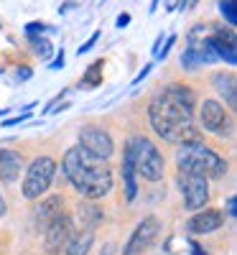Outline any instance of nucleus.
<instances>
[{
    "instance_id": "c85d7f7f",
    "label": "nucleus",
    "mask_w": 237,
    "mask_h": 255,
    "mask_svg": "<svg viewBox=\"0 0 237 255\" xmlns=\"http://www.w3.org/2000/svg\"><path fill=\"white\" fill-rule=\"evenodd\" d=\"M235 204H237V202H235V197H230V199H227V215H230V217H235V215H237Z\"/></svg>"
},
{
    "instance_id": "2eb2a0df",
    "label": "nucleus",
    "mask_w": 237,
    "mask_h": 255,
    "mask_svg": "<svg viewBox=\"0 0 237 255\" xmlns=\"http://www.w3.org/2000/svg\"><path fill=\"white\" fill-rule=\"evenodd\" d=\"M212 84H214V90H217L227 105L235 110L237 108V82H235V74L232 72H217V74H212Z\"/></svg>"
},
{
    "instance_id": "39448f33",
    "label": "nucleus",
    "mask_w": 237,
    "mask_h": 255,
    "mask_svg": "<svg viewBox=\"0 0 237 255\" xmlns=\"http://www.w3.org/2000/svg\"><path fill=\"white\" fill-rule=\"evenodd\" d=\"M56 176V161L51 156H38L33 163L26 168V179H23V197L28 202H36L38 197H44L51 189V181Z\"/></svg>"
},
{
    "instance_id": "f257e3e1",
    "label": "nucleus",
    "mask_w": 237,
    "mask_h": 255,
    "mask_svg": "<svg viewBox=\"0 0 237 255\" xmlns=\"http://www.w3.org/2000/svg\"><path fill=\"white\" fill-rule=\"evenodd\" d=\"M194 108L197 95L186 84H168L153 100L148 102V120L150 128L163 140L184 145V143H202V133L194 125Z\"/></svg>"
},
{
    "instance_id": "bb28decb",
    "label": "nucleus",
    "mask_w": 237,
    "mask_h": 255,
    "mask_svg": "<svg viewBox=\"0 0 237 255\" xmlns=\"http://www.w3.org/2000/svg\"><path fill=\"white\" fill-rule=\"evenodd\" d=\"M150 67H153V64H145V67H143V72H140V74H138V77L133 79V84H138V82H143V77H148V74H150Z\"/></svg>"
},
{
    "instance_id": "dca6fc26",
    "label": "nucleus",
    "mask_w": 237,
    "mask_h": 255,
    "mask_svg": "<svg viewBox=\"0 0 237 255\" xmlns=\"http://www.w3.org/2000/svg\"><path fill=\"white\" fill-rule=\"evenodd\" d=\"M77 222L82 230H95L100 222H102V209L97 204H92L90 199L87 202H82L77 207Z\"/></svg>"
},
{
    "instance_id": "6ab92c4d",
    "label": "nucleus",
    "mask_w": 237,
    "mask_h": 255,
    "mask_svg": "<svg viewBox=\"0 0 237 255\" xmlns=\"http://www.w3.org/2000/svg\"><path fill=\"white\" fill-rule=\"evenodd\" d=\"M102 67H105L102 59L87 67V72L82 74V87L84 90H95V87H100V84H102Z\"/></svg>"
},
{
    "instance_id": "4be33fe9",
    "label": "nucleus",
    "mask_w": 237,
    "mask_h": 255,
    "mask_svg": "<svg viewBox=\"0 0 237 255\" xmlns=\"http://www.w3.org/2000/svg\"><path fill=\"white\" fill-rule=\"evenodd\" d=\"M44 31H51L49 23H41V20H31V23L26 26V33L28 36H38V33H44Z\"/></svg>"
},
{
    "instance_id": "473e14b6",
    "label": "nucleus",
    "mask_w": 237,
    "mask_h": 255,
    "mask_svg": "<svg viewBox=\"0 0 237 255\" xmlns=\"http://www.w3.org/2000/svg\"><path fill=\"white\" fill-rule=\"evenodd\" d=\"M5 212H8V207H5V199H3V194H0V217H5Z\"/></svg>"
},
{
    "instance_id": "f8f14e48",
    "label": "nucleus",
    "mask_w": 237,
    "mask_h": 255,
    "mask_svg": "<svg viewBox=\"0 0 237 255\" xmlns=\"http://www.w3.org/2000/svg\"><path fill=\"white\" fill-rule=\"evenodd\" d=\"M44 232H46V248H49V250H59V248L67 245V240L74 235V225H72V220L61 212L59 217H54V220L49 222V227H46Z\"/></svg>"
},
{
    "instance_id": "9d476101",
    "label": "nucleus",
    "mask_w": 237,
    "mask_h": 255,
    "mask_svg": "<svg viewBox=\"0 0 237 255\" xmlns=\"http://www.w3.org/2000/svg\"><path fill=\"white\" fill-rule=\"evenodd\" d=\"M222 225H225L222 212L214 209V207H207V209H199L197 215L186 222V230L191 235H212V232H217Z\"/></svg>"
},
{
    "instance_id": "4468645a",
    "label": "nucleus",
    "mask_w": 237,
    "mask_h": 255,
    "mask_svg": "<svg viewBox=\"0 0 237 255\" xmlns=\"http://www.w3.org/2000/svg\"><path fill=\"white\" fill-rule=\"evenodd\" d=\"M61 207H64V199L59 197V194H54V197H49V199H44L36 209H33V220H36V225L41 227V230H46L49 227V222L54 220V217H59L61 215Z\"/></svg>"
},
{
    "instance_id": "5701e85b",
    "label": "nucleus",
    "mask_w": 237,
    "mask_h": 255,
    "mask_svg": "<svg viewBox=\"0 0 237 255\" xmlns=\"http://www.w3.org/2000/svg\"><path fill=\"white\" fill-rule=\"evenodd\" d=\"M97 38H100V31H95V33H92V36H90V38H87V41H84V44L79 46V56H82V54H87V51H90V49L97 44Z\"/></svg>"
},
{
    "instance_id": "7c9ffc66",
    "label": "nucleus",
    "mask_w": 237,
    "mask_h": 255,
    "mask_svg": "<svg viewBox=\"0 0 237 255\" xmlns=\"http://www.w3.org/2000/svg\"><path fill=\"white\" fill-rule=\"evenodd\" d=\"M179 3H181V0H166V10H168V13H171V10H176Z\"/></svg>"
},
{
    "instance_id": "f03ea898",
    "label": "nucleus",
    "mask_w": 237,
    "mask_h": 255,
    "mask_svg": "<svg viewBox=\"0 0 237 255\" xmlns=\"http://www.w3.org/2000/svg\"><path fill=\"white\" fill-rule=\"evenodd\" d=\"M61 174L69 179L82 199H102L113 191V171L102 158L87 153L82 145L69 148L61 158Z\"/></svg>"
},
{
    "instance_id": "7ed1b4c3",
    "label": "nucleus",
    "mask_w": 237,
    "mask_h": 255,
    "mask_svg": "<svg viewBox=\"0 0 237 255\" xmlns=\"http://www.w3.org/2000/svg\"><path fill=\"white\" fill-rule=\"evenodd\" d=\"M176 166L181 174H202L204 179H222L227 161L204 143H184L176 148Z\"/></svg>"
},
{
    "instance_id": "2f4dec72",
    "label": "nucleus",
    "mask_w": 237,
    "mask_h": 255,
    "mask_svg": "<svg viewBox=\"0 0 237 255\" xmlns=\"http://www.w3.org/2000/svg\"><path fill=\"white\" fill-rule=\"evenodd\" d=\"M100 255H115V245H113V243H107V245L102 248V253H100Z\"/></svg>"
},
{
    "instance_id": "c9c22d12",
    "label": "nucleus",
    "mask_w": 237,
    "mask_h": 255,
    "mask_svg": "<svg viewBox=\"0 0 237 255\" xmlns=\"http://www.w3.org/2000/svg\"><path fill=\"white\" fill-rule=\"evenodd\" d=\"M189 3H191V5H197V3H199V0H189Z\"/></svg>"
},
{
    "instance_id": "9b49d317",
    "label": "nucleus",
    "mask_w": 237,
    "mask_h": 255,
    "mask_svg": "<svg viewBox=\"0 0 237 255\" xmlns=\"http://www.w3.org/2000/svg\"><path fill=\"white\" fill-rule=\"evenodd\" d=\"M214 61H220V59L212 51L207 38L204 41H189V46L181 54V67L184 69H197V67H202V64H214Z\"/></svg>"
},
{
    "instance_id": "412c9836",
    "label": "nucleus",
    "mask_w": 237,
    "mask_h": 255,
    "mask_svg": "<svg viewBox=\"0 0 237 255\" xmlns=\"http://www.w3.org/2000/svg\"><path fill=\"white\" fill-rule=\"evenodd\" d=\"M220 13L227 20V26L237 23V8H235V0H220Z\"/></svg>"
},
{
    "instance_id": "1a4fd4ad",
    "label": "nucleus",
    "mask_w": 237,
    "mask_h": 255,
    "mask_svg": "<svg viewBox=\"0 0 237 255\" xmlns=\"http://www.w3.org/2000/svg\"><path fill=\"white\" fill-rule=\"evenodd\" d=\"M158 230H161V220L153 217V215L145 217L143 222H138V227L133 230L127 245L122 248V255H140L143 250H148L153 245V240L158 238Z\"/></svg>"
},
{
    "instance_id": "0eeeda50",
    "label": "nucleus",
    "mask_w": 237,
    "mask_h": 255,
    "mask_svg": "<svg viewBox=\"0 0 237 255\" xmlns=\"http://www.w3.org/2000/svg\"><path fill=\"white\" fill-rule=\"evenodd\" d=\"M179 186L184 194V204L191 212H199L209 202V184L202 174H181L179 171Z\"/></svg>"
},
{
    "instance_id": "f704fd0d",
    "label": "nucleus",
    "mask_w": 237,
    "mask_h": 255,
    "mask_svg": "<svg viewBox=\"0 0 237 255\" xmlns=\"http://www.w3.org/2000/svg\"><path fill=\"white\" fill-rule=\"evenodd\" d=\"M158 3H161V0H153V3H150V8H148V10H150V13H156V8H158Z\"/></svg>"
},
{
    "instance_id": "a211bd4d",
    "label": "nucleus",
    "mask_w": 237,
    "mask_h": 255,
    "mask_svg": "<svg viewBox=\"0 0 237 255\" xmlns=\"http://www.w3.org/2000/svg\"><path fill=\"white\" fill-rule=\"evenodd\" d=\"M122 184H125V199L133 202L135 194H138V179H135V168H133V161H130V153L122 151Z\"/></svg>"
},
{
    "instance_id": "a878e982",
    "label": "nucleus",
    "mask_w": 237,
    "mask_h": 255,
    "mask_svg": "<svg viewBox=\"0 0 237 255\" xmlns=\"http://www.w3.org/2000/svg\"><path fill=\"white\" fill-rule=\"evenodd\" d=\"M127 23H130V13H120L118 15V28H125Z\"/></svg>"
},
{
    "instance_id": "20e7f679",
    "label": "nucleus",
    "mask_w": 237,
    "mask_h": 255,
    "mask_svg": "<svg viewBox=\"0 0 237 255\" xmlns=\"http://www.w3.org/2000/svg\"><path fill=\"white\" fill-rule=\"evenodd\" d=\"M125 151L130 153L135 176H143L145 181H161L166 174V161L158 151V145L153 140H148L143 135H133L125 143Z\"/></svg>"
},
{
    "instance_id": "393cba45",
    "label": "nucleus",
    "mask_w": 237,
    "mask_h": 255,
    "mask_svg": "<svg viewBox=\"0 0 237 255\" xmlns=\"http://www.w3.org/2000/svg\"><path fill=\"white\" fill-rule=\"evenodd\" d=\"M23 120H28V113H26V115H18V118H8V120H3V128L18 125V123H23Z\"/></svg>"
},
{
    "instance_id": "72a5a7b5",
    "label": "nucleus",
    "mask_w": 237,
    "mask_h": 255,
    "mask_svg": "<svg viewBox=\"0 0 237 255\" xmlns=\"http://www.w3.org/2000/svg\"><path fill=\"white\" fill-rule=\"evenodd\" d=\"M191 250H194V255H207V253H204L199 245H191Z\"/></svg>"
},
{
    "instance_id": "6e6552de",
    "label": "nucleus",
    "mask_w": 237,
    "mask_h": 255,
    "mask_svg": "<svg viewBox=\"0 0 237 255\" xmlns=\"http://www.w3.org/2000/svg\"><path fill=\"white\" fill-rule=\"evenodd\" d=\"M79 145L87 153H92V156H97L102 161H107V158L115 153V143H113L110 133L102 130V128H97V125L82 128V130H79Z\"/></svg>"
},
{
    "instance_id": "cd10ccee",
    "label": "nucleus",
    "mask_w": 237,
    "mask_h": 255,
    "mask_svg": "<svg viewBox=\"0 0 237 255\" xmlns=\"http://www.w3.org/2000/svg\"><path fill=\"white\" fill-rule=\"evenodd\" d=\"M31 74H33V72H31L28 67H23V69H18V72H15L18 79H31Z\"/></svg>"
},
{
    "instance_id": "c756f323",
    "label": "nucleus",
    "mask_w": 237,
    "mask_h": 255,
    "mask_svg": "<svg viewBox=\"0 0 237 255\" xmlns=\"http://www.w3.org/2000/svg\"><path fill=\"white\" fill-rule=\"evenodd\" d=\"M61 67H64V51H61V54H59V56L51 61V69H61Z\"/></svg>"
},
{
    "instance_id": "b1692460",
    "label": "nucleus",
    "mask_w": 237,
    "mask_h": 255,
    "mask_svg": "<svg viewBox=\"0 0 237 255\" xmlns=\"http://www.w3.org/2000/svg\"><path fill=\"white\" fill-rule=\"evenodd\" d=\"M174 44H176V36L171 33V36L166 38V46H163V49L156 54V59H166V56H168V51H171V46H174Z\"/></svg>"
},
{
    "instance_id": "423d86ee",
    "label": "nucleus",
    "mask_w": 237,
    "mask_h": 255,
    "mask_svg": "<svg viewBox=\"0 0 237 255\" xmlns=\"http://www.w3.org/2000/svg\"><path fill=\"white\" fill-rule=\"evenodd\" d=\"M199 125L207 133H214L220 138H230L235 133V120L225 110V105L217 100H204L199 105Z\"/></svg>"
},
{
    "instance_id": "aec40b11",
    "label": "nucleus",
    "mask_w": 237,
    "mask_h": 255,
    "mask_svg": "<svg viewBox=\"0 0 237 255\" xmlns=\"http://www.w3.org/2000/svg\"><path fill=\"white\" fill-rule=\"evenodd\" d=\"M31 38V44H33V51L41 56V59H49L54 54V46H51V41L49 38H41V36H28Z\"/></svg>"
},
{
    "instance_id": "e433bc0d",
    "label": "nucleus",
    "mask_w": 237,
    "mask_h": 255,
    "mask_svg": "<svg viewBox=\"0 0 237 255\" xmlns=\"http://www.w3.org/2000/svg\"><path fill=\"white\" fill-rule=\"evenodd\" d=\"M0 26H3V23H0Z\"/></svg>"
},
{
    "instance_id": "f3484780",
    "label": "nucleus",
    "mask_w": 237,
    "mask_h": 255,
    "mask_svg": "<svg viewBox=\"0 0 237 255\" xmlns=\"http://www.w3.org/2000/svg\"><path fill=\"white\" fill-rule=\"evenodd\" d=\"M92 243H95V232L92 230H79L67 240L64 248H67V255H87Z\"/></svg>"
},
{
    "instance_id": "ddd939ff",
    "label": "nucleus",
    "mask_w": 237,
    "mask_h": 255,
    "mask_svg": "<svg viewBox=\"0 0 237 255\" xmlns=\"http://www.w3.org/2000/svg\"><path fill=\"white\" fill-rule=\"evenodd\" d=\"M20 168H23V156L10 148H0V181L13 184L20 176Z\"/></svg>"
}]
</instances>
